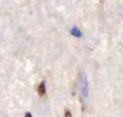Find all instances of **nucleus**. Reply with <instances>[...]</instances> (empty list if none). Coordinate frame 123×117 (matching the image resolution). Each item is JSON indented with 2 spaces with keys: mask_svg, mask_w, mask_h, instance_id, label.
Instances as JSON below:
<instances>
[{
  "mask_svg": "<svg viewBox=\"0 0 123 117\" xmlns=\"http://www.w3.org/2000/svg\"><path fill=\"white\" fill-rule=\"evenodd\" d=\"M45 82H42L41 85H40V87H39V94L40 95H45V93H46V91H45Z\"/></svg>",
  "mask_w": 123,
  "mask_h": 117,
  "instance_id": "f03ea898",
  "label": "nucleus"
},
{
  "mask_svg": "<svg viewBox=\"0 0 123 117\" xmlns=\"http://www.w3.org/2000/svg\"><path fill=\"white\" fill-rule=\"evenodd\" d=\"M24 117H33V116H31V113H30V112H27Z\"/></svg>",
  "mask_w": 123,
  "mask_h": 117,
  "instance_id": "20e7f679",
  "label": "nucleus"
},
{
  "mask_svg": "<svg viewBox=\"0 0 123 117\" xmlns=\"http://www.w3.org/2000/svg\"><path fill=\"white\" fill-rule=\"evenodd\" d=\"M71 33H73V35H75V36H77V37H81V35H82V34H81V31H80L76 27H75V28H73Z\"/></svg>",
  "mask_w": 123,
  "mask_h": 117,
  "instance_id": "7ed1b4c3",
  "label": "nucleus"
},
{
  "mask_svg": "<svg viewBox=\"0 0 123 117\" xmlns=\"http://www.w3.org/2000/svg\"><path fill=\"white\" fill-rule=\"evenodd\" d=\"M82 82H83V86H82V94L83 97H88V86H87V77L86 75L82 76Z\"/></svg>",
  "mask_w": 123,
  "mask_h": 117,
  "instance_id": "f257e3e1",
  "label": "nucleus"
}]
</instances>
